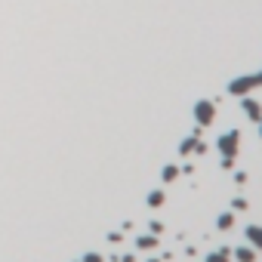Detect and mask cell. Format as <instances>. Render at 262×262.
Listing matches in <instances>:
<instances>
[{
  "label": "cell",
  "instance_id": "obj_1",
  "mask_svg": "<svg viewBox=\"0 0 262 262\" xmlns=\"http://www.w3.org/2000/svg\"><path fill=\"white\" fill-rule=\"evenodd\" d=\"M87 262H102V259L99 256H87Z\"/></svg>",
  "mask_w": 262,
  "mask_h": 262
}]
</instances>
